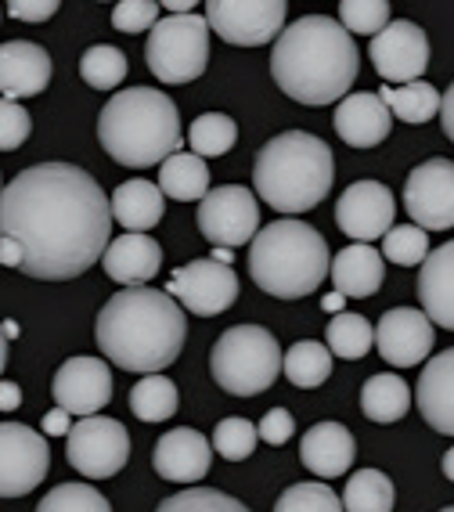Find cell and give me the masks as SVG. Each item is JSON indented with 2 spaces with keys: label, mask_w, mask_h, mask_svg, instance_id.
Segmentation results:
<instances>
[{
  "label": "cell",
  "mask_w": 454,
  "mask_h": 512,
  "mask_svg": "<svg viewBox=\"0 0 454 512\" xmlns=\"http://www.w3.org/2000/svg\"><path fill=\"white\" fill-rule=\"evenodd\" d=\"M0 238L19 242L26 278H80L112 242L109 195L73 163L29 166L0 192Z\"/></svg>",
  "instance_id": "6da1fadb"
},
{
  "label": "cell",
  "mask_w": 454,
  "mask_h": 512,
  "mask_svg": "<svg viewBox=\"0 0 454 512\" xmlns=\"http://www.w3.org/2000/svg\"><path fill=\"white\" fill-rule=\"evenodd\" d=\"M361 69L354 37L328 15H303L278 33L271 47V76L278 91L307 109L336 105L350 94Z\"/></svg>",
  "instance_id": "7a4b0ae2"
},
{
  "label": "cell",
  "mask_w": 454,
  "mask_h": 512,
  "mask_svg": "<svg viewBox=\"0 0 454 512\" xmlns=\"http://www.w3.org/2000/svg\"><path fill=\"white\" fill-rule=\"evenodd\" d=\"M188 321L163 289H119L98 314V347L127 372L163 375L184 350Z\"/></svg>",
  "instance_id": "3957f363"
},
{
  "label": "cell",
  "mask_w": 454,
  "mask_h": 512,
  "mask_svg": "<svg viewBox=\"0 0 454 512\" xmlns=\"http://www.w3.org/2000/svg\"><path fill=\"white\" fill-rule=\"evenodd\" d=\"M98 141L119 166L145 170L181 148V112L163 91L127 87L105 101L98 116Z\"/></svg>",
  "instance_id": "277c9868"
},
{
  "label": "cell",
  "mask_w": 454,
  "mask_h": 512,
  "mask_svg": "<svg viewBox=\"0 0 454 512\" xmlns=\"http://www.w3.org/2000/svg\"><path fill=\"white\" fill-rule=\"evenodd\" d=\"M336 181L332 148L307 130H285L256 152L253 184L260 199L278 213L314 210Z\"/></svg>",
  "instance_id": "5b68a950"
},
{
  "label": "cell",
  "mask_w": 454,
  "mask_h": 512,
  "mask_svg": "<svg viewBox=\"0 0 454 512\" xmlns=\"http://www.w3.org/2000/svg\"><path fill=\"white\" fill-rule=\"evenodd\" d=\"M328 242L307 220H271L249 242V278L267 296L300 300L318 293L328 278Z\"/></svg>",
  "instance_id": "8992f818"
},
{
  "label": "cell",
  "mask_w": 454,
  "mask_h": 512,
  "mask_svg": "<svg viewBox=\"0 0 454 512\" xmlns=\"http://www.w3.org/2000/svg\"><path fill=\"white\" fill-rule=\"evenodd\" d=\"M209 372L231 397H256L271 390L282 372V347L260 325H235L213 343Z\"/></svg>",
  "instance_id": "52a82bcc"
},
{
  "label": "cell",
  "mask_w": 454,
  "mask_h": 512,
  "mask_svg": "<svg viewBox=\"0 0 454 512\" xmlns=\"http://www.w3.org/2000/svg\"><path fill=\"white\" fill-rule=\"evenodd\" d=\"M145 62L155 80L191 83L209 65V26L202 15H173L152 26L145 44Z\"/></svg>",
  "instance_id": "ba28073f"
},
{
  "label": "cell",
  "mask_w": 454,
  "mask_h": 512,
  "mask_svg": "<svg viewBox=\"0 0 454 512\" xmlns=\"http://www.w3.org/2000/svg\"><path fill=\"white\" fill-rule=\"evenodd\" d=\"M130 462V433L109 415H87L69 430V466L87 480L116 476Z\"/></svg>",
  "instance_id": "9c48e42d"
},
{
  "label": "cell",
  "mask_w": 454,
  "mask_h": 512,
  "mask_svg": "<svg viewBox=\"0 0 454 512\" xmlns=\"http://www.w3.org/2000/svg\"><path fill=\"white\" fill-rule=\"evenodd\" d=\"M285 0H209L206 26L235 47H264L285 29Z\"/></svg>",
  "instance_id": "30bf717a"
},
{
  "label": "cell",
  "mask_w": 454,
  "mask_h": 512,
  "mask_svg": "<svg viewBox=\"0 0 454 512\" xmlns=\"http://www.w3.org/2000/svg\"><path fill=\"white\" fill-rule=\"evenodd\" d=\"M199 231L217 249L246 246L260 231V202L242 184L209 188L206 199L199 202Z\"/></svg>",
  "instance_id": "8fae6325"
},
{
  "label": "cell",
  "mask_w": 454,
  "mask_h": 512,
  "mask_svg": "<svg viewBox=\"0 0 454 512\" xmlns=\"http://www.w3.org/2000/svg\"><path fill=\"white\" fill-rule=\"evenodd\" d=\"M404 210L415 228L451 231L454 228V163L451 159H426L404 181Z\"/></svg>",
  "instance_id": "7c38bea8"
},
{
  "label": "cell",
  "mask_w": 454,
  "mask_h": 512,
  "mask_svg": "<svg viewBox=\"0 0 454 512\" xmlns=\"http://www.w3.org/2000/svg\"><path fill=\"white\" fill-rule=\"evenodd\" d=\"M51 469V448L22 422H0V498H22Z\"/></svg>",
  "instance_id": "4fadbf2b"
},
{
  "label": "cell",
  "mask_w": 454,
  "mask_h": 512,
  "mask_svg": "<svg viewBox=\"0 0 454 512\" xmlns=\"http://www.w3.org/2000/svg\"><path fill=\"white\" fill-rule=\"evenodd\" d=\"M166 296H177L181 311L199 314V318H217L238 300V275L217 260H191V264L173 271Z\"/></svg>",
  "instance_id": "5bb4252c"
},
{
  "label": "cell",
  "mask_w": 454,
  "mask_h": 512,
  "mask_svg": "<svg viewBox=\"0 0 454 512\" xmlns=\"http://www.w3.org/2000/svg\"><path fill=\"white\" fill-rule=\"evenodd\" d=\"M368 55H372L375 73L386 80V87H404V83H415L418 76L426 73L429 37L426 29L415 26V22L397 19L382 33H375Z\"/></svg>",
  "instance_id": "9a60e30c"
},
{
  "label": "cell",
  "mask_w": 454,
  "mask_h": 512,
  "mask_svg": "<svg viewBox=\"0 0 454 512\" xmlns=\"http://www.w3.org/2000/svg\"><path fill=\"white\" fill-rule=\"evenodd\" d=\"M397 220V202L390 188L379 181H354L336 202V224L346 238H354L361 246L382 238Z\"/></svg>",
  "instance_id": "2e32d148"
},
{
  "label": "cell",
  "mask_w": 454,
  "mask_h": 512,
  "mask_svg": "<svg viewBox=\"0 0 454 512\" xmlns=\"http://www.w3.org/2000/svg\"><path fill=\"white\" fill-rule=\"evenodd\" d=\"M58 408L69 415H98L112 401V368L98 357H69L51 383Z\"/></svg>",
  "instance_id": "e0dca14e"
},
{
  "label": "cell",
  "mask_w": 454,
  "mask_h": 512,
  "mask_svg": "<svg viewBox=\"0 0 454 512\" xmlns=\"http://www.w3.org/2000/svg\"><path fill=\"white\" fill-rule=\"evenodd\" d=\"M375 347L393 368L422 365L433 350V321L418 307H393L375 325Z\"/></svg>",
  "instance_id": "ac0fdd59"
},
{
  "label": "cell",
  "mask_w": 454,
  "mask_h": 512,
  "mask_svg": "<svg viewBox=\"0 0 454 512\" xmlns=\"http://www.w3.org/2000/svg\"><path fill=\"white\" fill-rule=\"evenodd\" d=\"M51 83V55L33 40L0 44V94L11 101L33 98Z\"/></svg>",
  "instance_id": "d6986e66"
},
{
  "label": "cell",
  "mask_w": 454,
  "mask_h": 512,
  "mask_svg": "<svg viewBox=\"0 0 454 512\" xmlns=\"http://www.w3.org/2000/svg\"><path fill=\"white\" fill-rule=\"evenodd\" d=\"M152 462L155 473L170 484H195V480H206L213 451H209V440L199 430L181 426V430H170L159 437Z\"/></svg>",
  "instance_id": "ffe728a7"
},
{
  "label": "cell",
  "mask_w": 454,
  "mask_h": 512,
  "mask_svg": "<svg viewBox=\"0 0 454 512\" xmlns=\"http://www.w3.org/2000/svg\"><path fill=\"white\" fill-rule=\"evenodd\" d=\"M101 267L123 289H141L148 285L159 267H163V246L152 235H119L116 242H109V249L101 253Z\"/></svg>",
  "instance_id": "44dd1931"
},
{
  "label": "cell",
  "mask_w": 454,
  "mask_h": 512,
  "mask_svg": "<svg viewBox=\"0 0 454 512\" xmlns=\"http://www.w3.org/2000/svg\"><path fill=\"white\" fill-rule=\"evenodd\" d=\"M415 401L429 430L454 437V347L440 354L422 368L415 386Z\"/></svg>",
  "instance_id": "7402d4cb"
},
{
  "label": "cell",
  "mask_w": 454,
  "mask_h": 512,
  "mask_svg": "<svg viewBox=\"0 0 454 512\" xmlns=\"http://www.w3.org/2000/svg\"><path fill=\"white\" fill-rule=\"evenodd\" d=\"M393 116L390 109L379 101V94L361 91V94H346L336 105V134L350 148H375L390 138Z\"/></svg>",
  "instance_id": "603a6c76"
},
{
  "label": "cell",
  "mask_w": 454,
  "mask_h": 512,
  "mask_svg": "<svg viewBox=\"0 0 454 512\" xmlns=\"http://www.w3.org/2000/svg\"><path fill=\"white\" fill-rule=\"evenodd\" d=\"M357 455L354 433L346 430L343 422H318L310 426L300 440V462L321 480H336L350 469Z\"/></svg>",
  "instance_id": "cb8c5ba5"
},
{
  "label": "cell",
  "mask_w": 454,
  "mask_h": 512,
  "mask_svg": "<svg viewBox=\"0 0 454 512\" xmlns=\"http://www.w3.org/2000/svg\"><path fill=\"white\" fill-rule=\"evenodd\" d=\"M418 303L433 325L454 332V242L429 249L418 275Z\"/></svg>",
  "instance_id": "d4e9b609"
},
{
  "label": "cell",
  "mask_w": 454,
  "mask_h": 512,
  "mask_svg": "<svg viewBox=\"0 0 454 512\" xmlns=\"http://www.w3.org/2000/svg\"><path fill=\"white\" fill-rule=\"evenodd\" d=\"M328 278L336 285V293L354 296V300H364V296L379 293L382 278H386V264H382V253L372 246H361V242H350L346 249H339L328 264Z\"/></svg>",
  "instance_id": "484cf974"
},
{
  "label": "cell",
  "mask_w": 454,
  "mask_h": 512,
  "mask_svg": "<svg viewBox=\"0 0 454 512\" xmlns=\"http://www.w3.org/2000/svg\"><path fill=\"white\" fill-rule=\"evenodd\" d=\"M109 210H112V224H123L130 235H148L163 220L166 199L152 181L134 177V181H123L112 192Z\"/></svg>",
  "instance_id": "4316f807"
},
{
  "label": "cell",
  "mask_w": 454,
  "mask_h": 512,
  "mask_svg": "<svg viewBox=\"0 0 454 512\" xmlns=\"http://www.w3.org/2000/svg\"><path fill=\"white\" fill-rule=\"evenodd\" d=\"M163 199L177 202H202L209 192V163H202L199 156L191 152H173L170 159L159 163V184H155Z\"/></svg>",
  "instance_id": "83f0119b"
},
{
  "label": "cell",
  "mask_w": 454,
  "mask_h": 512,
  "mask_svg": "<svg viewBox=\"0 0 454 512\" xmlns=\"http://www.w3.org/2000/svg\"><path fill=\"white\" fill-rule=\"evenodd\" d=\"M411 408V390L397 372H379L361 386V412L379 426L400 422Z\"/></svg>",
  "instance_id": "f1b7e54d"
},
{
  "label": "cell",
  "mask_w": 454,
  "mask_h": 512,
  "mask_svg": "<svg viewBox=\"0 0 454 512\" xmlns=\"http://www.w3.org/2000/svg\"><path fill=\"white\" fill-rule=\"evenodd\" d=\"M282 372L292 386L314 390V386L328 383V375H332V354H328V347L318 343V339H300V343H292L282 354Z\"/></svg>",
  "instance_id": "f546056e"
},
{
  "label": "cell",
  "mask_w": 454,
  "mask_h": 512,
  "mask_svg": "<svg viewBox=\"0 0 454 512\" xmlns=\"http://www.w3.org/2000/svg\"><path fill=\"white\" fill-rule=\"evenodd\" d=\"M343 512H393L397 502V491H393V480L379 469H357L350 480H346L343 491Z\"/></svg>",
  "instance_id": "4dcf8cb0"
},
{
  "label": "cell",
  "mask_w": 454,
  "mask_h": 512,
  "mask_svg": "<svg viewBox=\"0 0 454 512\" xmlns=\"http://www.w3.org/2000/svg\"><path fill=\"white\" fill-rule=\"evenodd\" d=\"M379 101L390 109V116L404 119V123H429L440 112V91L426 80L404 83V87H382Z\"/></svg>",
  "instance_id": "1f68e13d"
},
{
  "label": "cell",
  "mask_w": 454,
  "mask_h": 512,
  "mask_svg": "<svg viewBox=\"0 0 454 512\" xmlns=\"http://www.w3.org/2000/svg\"><path fill=\"white\" fill-rule=\"evenodd\" d=\"M235 141H238L235 119L224 116V112H206V116H199L188 127L191 156H199V159L224 156V152H231V148H235Z\"/></svg>",
  "instance_id": "d6a6232c"
},
{
  "label": "cell",
  "mask_w": 454,
  "mask_h": 512,
  "mask_svg": "<svg viewBox=\"0 0 454 512\" xmlns=\"http://www.w3.org/2000/svg\"><path fill=\"white\" fill-rule=\"evenodd\" d=\"M130 412L141 422H166L177 412V386L166 375H145L130 390Z\"/></svg>",
  "instance_id": "836d02e7"
},
{
  "label": "cell",
  "mask_w": 454,
  "mask_h": 512,
  "mask_svg": "<svg viewBox=\"0 0 454 512\" xmlns=\"http://www.w3.org/2000/svg\"><path fill=\"white\" fill-rule=\"evenodd\" d=\"M328 354L343 357V361H357L375 347V329L372 321L361 314H336L328 321Z\"/></svg>",
  "instance_id": "e575fe53"
},
{
  "label": "cell",
  "mask_w": 454,
  "mask_h": 512,
  "mask_svg": "<svg viewBox=\"0 0 454 512\" xmlns=\"http://www.w3.org/2000/svg\"><path fill=\"white\" fill-rule=\"evenodd\" d=\"M83 83H91L94 91H116L123 76H127V55L112 44H94L80 58Z\"/></svg>",
  "instance_id": "d590c367"
},
{
  "label": "cell",
  "mask_w": 454,
  "mask_h": 512,
  "mask_svg": "<svg viewBox=\"0 0 454 512\" xmlns=\"http://www.w3.org/2000/svg\"><path fill=\"white\" fill-rule=\"evenodd\" d=\"M382 256L397 267H415L429 256V235L415 224H393L382 235Z\"/></svg>",
  "instance_id": "8d00e7d4"
},
{
  "label": "cell",
  "mask_w": 454,
  "mask_h": 512,
  "mask_svg": "<svg viewBox=\"0 0 454 512\" xmlns=\"http://www.w3.org/2000/svg\"><path fill=\"white\" fill-rule=\"evenodd\" d=\"M274 512H343L339 494L321 480H307V484H292L282 491Z\"/></svg>",
  "instance_id": "74e56055"
},
{
  "label": "cell",
  "mask_w": 454,
  "mask_h": 512,
  "mask_svg": "<svg viewBox=\"0 0 454 512\" xmlns=\"http://www.w3.org/2000/svg\"><path fill=\"white\" fill-rule=\"evenodd\" d=\"M37 512H112V505L91 484H58L55 491L44 494Z\"/></svg>",
  "instance_id": "f35d334b"
},
{
  "label": "cell",
  "mask_w": 454,
  "mask_h": 512,
  "mask_svg": "<svg viewBox=\"0 0 454 512\" xmlns=\"http://www.w3.org/2000/svg\"><path fill=\"white\" fill-rule=\"evenodd\" d=\"M339 26L354 37H375L390 26V4L386 0H343L339 4Z\"/></svg>",
  "instance_id": "ab89813d"
},
{
  "label": "cell",
  "mask_w": 454,
  "mask_h": 512,
  "mask_svg": "<svg viewBox=\"0 0 454 512\" xmlns=\"http://www.w3.org/2000/svg\"><path fill=\"white\" fill-rule=\"evenodd\" d=\"M256 426L242 415H231V419H220L217 430H213V451L227 458V462H246L256 451Z\"/></svg>",
  "instance_id": "60d3db41"
},
{
  "label": "cell",
  "mask_w": 454,
  "mask_h": 512,
  "mask_svg": "<svg viewBox=\"0 0 454 512\" xmlns=\"http://www.w3.org/2000/svg\"><path fill=\"white\" fill-rule=\"evenodd\" d=\"M155 512H249L246 505L213 487H188V491L173 494L166 502H159Z\"/></svg>",
  "instance_id": "b9f144b4"
},
{
  "label": "cell",
  "mask_w": 454,
  "mask_h": 512,
  "mask_svg": "<svg viewBox=\"0 0 454 512\" xmlns=\"http://www.w3.org/2000/svg\"><path fill=\"white\" fill-rule=\"evenodd\" d=\"M29 130H33V119L22 109L19 101L0 98V152H15V148L26 145Z\"/></svg>",
  "instance_id": "7bdbcfd3"
},
{
  "label": "cell",
  "mask_w": 454,
  "mask_h": 512,
  "mask_svg": "<svg viewBox=\"0 0 454 512\" xmlns=\"http://www.w3.org/2000/svg\"><path fill=\"white\" fill-rule=\"evenodd\" d=\"M159 22V4L155 0H123L112 8V26L123 33H145Z\"/></svg>",
  "instance_id": "ee69618b"
},
{
  "label": "cell",
  "mask_w": 454,
  "mask_h": 512,
  "mask_svg": "<svg viewBox=\"0 0 454 512\" xmlns=\"http://www.w3.org/2000/svg\"><path fill=\"white\" fill-rule=\"evenodd\" d=\"M292 433H296V422H292V415L285 412V408H271V412L260 419V426H256V437L267 440V444H289Z\"/></svg>",
  "instance_id": "f6af8a7d"
},
{
  "label": "cell",
  "mask_w": 454,
  "mask_h": 512,
  "mask_svg": "<svg viewBox=\"0 0 454 512\" xmlns=\"http://www.w3.org/2000/svg\"><path fill=\"white\" fill-rule=\"evenodd\" d=\"M58 11V0H11L8 15L22 22H47Z\"/></svg>",
  "instance_id": "bcb514c9"
},
{
  "label": "cell",
  "mask_w": 454,
  "mask_h": 512,
  "mask_svg": "<svg viewBox=\"0 0 454 512\" xmlns=\"http://www.w3.org/2000/svg\"><path fill=\"white\" fill-rule=\"evenodd\" d=\"M69 430H73V415H69V412L55 408V412L44 415V433H47V437H65Z\"/></svg>",
  "instance_id": "7dc6e473"
},
{
  "label": "cell",
  "mask_w": 454,
  "mask_h": 512,
  "mask_svg": "<svg viewBox=\"0 0 454 512\" xmlns=\"http://www.w3.org/2000/svg\"><path fill=\"white\" fill-rule=\"evenodd\" d=\"M0 264H4V267H15V271H19L22 249H19V242H15V238H0Z\"/></svg>",
  "instance_id": "c3c4849f"
},
{
  "label": "cell",
  "mask_w": 454,
  "mask_h": 512,
  "mask_svg": "<svg viewBox=\"0 0 454 512\" xmlns=\"http://www.w3.org/2000/svg\"><path fill=\"white\" fill-rule=\"evenodd\" d=\"M440 119H444L447 138L454 141V83L444 91V98H440Z\"/></svg>",
  "instance_id": "681fc988"
},
{
  "label": "cell",
  "mask_w": 454,
  "mask_h": 512,
  "mask_svg": "<svg viewBox=\"0 0 454 512\" xmlns=\"http://www.w3.org/2000/svg\"><path fill=\"white\" fill-rule=\"evenodd\" d=\"M19 404H22L19 383H0V412H15Z\"/></svg>",
  "instance_id": "f907efd6"
},
{
  "label": "cell",
  "mask_w": 454,
  "mask_h": 512,
  "mask_svg": "<svg viewBox=\"0 0 454 512\" xmlns=\"http://www.w3.org/2000/svg\"><path fill=\"white\" fill-rule=\"evenodd\" d=\"M166 11H170V15H195V4H191V0H170Z\"/></svg>",
  "instance_id": "816d5d0a"
},
{
  "label": "cell",
  "mask_w": 454,
  "mask_h": 512,
  "mask_svg": "<svg viewBox=\"0 0 454 512\" xmlns=\"http://www.w3.org/2000/svg\"><path fill=\"white\" fill-rule=\"evenodd\" d=\"M343 303H346V300H343V296H339V293H328L321 307H325L328 314H343Z\"/></svg>",
  "instance_id": "f5cc1de1"
},
{
  "label": "cell",
  "mask_w": 454,
  "mask_h": 512,
  "mask_svg": "<svg viewBox=\"0 0 454 512\" xmlns=\"http://www.w3.org/2000/svg\"><path fill=\"white\" fill-rule=\"evenodd\" d=\"M440 469H444V476H447V480H451V484H454V448L444 455V462H440Z\"/></svg>",
  "instance_id": "db71d44e"
},
{
  "label": "cell",
  "mask_w": 454,
  "mask_h": 512,
  "mask_svg": "<svg viewBox=\"0 0 454 512\" xmlns=\"http://www.w3.org/2000/svg\"><path fill=\"white\" fill-rule=\"evenodd\" d=\"M8 365V336H4V325H0V372Z\"/></svg>",
  "instance_id": "11a10c76"
},
{
  "label": "cell",
  "mask_w": 454,
  "mask_h": 512,
  "mask_svg": "<svg viewBox=\"0 0 454 512\" xmlns=\"http://www.w3.org/2000/svg\"><path fill=\"white\" fill-rule=\"evenodd\" d=\"M209 260H217V264L231 267V249H213V256H209Z\"/></svg>",
  "instance_id": "9f6ffc18"
},
{
  "label": "cell",
  "mask_w": 454,
  "mask_h": 512,
  "mask_svg": "<svg viewBox=\"0 0 454 512\" xmlns=\"http://www.w3.org/2000/svg\"><path fill=\"white\" fill-rule=\"evenodd\" d=\"M440 512H454V505H447V509H440Z\"/></svg>",
  "instance_id": "6f0895ef"
},
{
  "label": "cell",
  "mask_w": 454,
  "mask_h": 512,
  "mask_svg": "<svg viewBox=\"0 0 454 512\" xmlns=\"http://www.w3.org/2000/svg\"><path fill=\"white\" fill-rule=\"evenodd\" d=\"M0 192H4V177H0Z\"/></svg>",
  "instance_id": "680465c9"
}]
</instances>
